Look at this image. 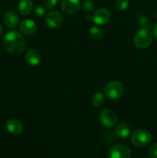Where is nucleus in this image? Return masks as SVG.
<instances>
[{"instance_id": "f03ea898", "label": "nucleus", "mask_w": 157, "mask_h": 158, "mask_svg": "<svg viewBox=\"0 0 157 158\" xmlns=\"http://www.w3.org/2000/svg\"><path fill=\"white\" fill-rule=\"evenodd\" d=\"M134 45L139 49H146L152 43V35L146 28L139 29L133 39Z\"/></svg>"}, {"instance_id": "4468645a", "label": "nucleus", "mask_w": 157, "mask_h": 158, "mask_svg": "<svg viewBox=\"0 0 157 158\" xmlns=\"http://www.w3.org/2000/svg\"><path fill=\"white\" fill-rule=\"evenodd\" d=\"M18 11L23 15H28L33 9L32 0H20L18 2Z\"/></svg>"}, {"instance_id": "20e7f679", "label": "nucleus", "mask_w": 157, "mask_h": 158, "mask_svg": "<svg viewBox=\"0 0 157 158\" xmlns=\"http://www.w3.org/2000/svg\"><path fill=\"white\" fill-rule=\"evenodd\" d=\"M103 91L107 98L109 100H115L123 96L124 93V86L121 82L114 80L106 85Z\"/></svg>"}, {"instance_id": "f8f14e48", "label": "nucleus", "mask_w": 157, "mask_h": 158, "mask_svg": "<svg viewBox=\"0 0 157 158\" xmlns=\"http://www.w3.org/2000/svg\"><path fill=\"white\" fill-rule=\"evenodd\" d=\"M3 22L8 28L15 29L19 23V17L17 15L16 12L13 11H9L4 15Z\"/></svg>"}, {"instance_id": "dca6fc26", "label": "nucleus", "mask_w": 157, "mask_h": 158, "mask_svg": "<svg viewBox=\"0 0 157 158\" xmlns=\"http://www.w3.org/2000/svg\"><path fill=\"white\" fill-rule=\"evenodd\" d=\"M89 35L95 41H100L103 39V33L100 28L95 26H92L89 29Z\"/></svg>"}, {"instance_id": "0eeeda50", "label": "nucleus", "mask_w": 157, "mask_h": 158, "mask_svg": "<svg viewBox=\"0 0 157 158\" xmlns=\"http://www.w3.org/2000/svg\"><path fill=\"white\" fill-rule=\"evenodd\" d=\"M46 23L49 28L56 29L62 23V16L58 11H51L46 15Z\"/></svg>"}, {"instance_id": "412c9836", "label": "nucleus", "mask_w": 157, "mask_h": 158, "mask_svg": "<svg viewBox=\"0 0 157 158\" xmlns=\"http://www.w3.org/2000/svg\"><path fill=\"white\" fill-rule=\"evenodd\" d=\"M44 4L48 9H52L57 5L58 0H43Z\"/></svg>"}, {"instance_id": "6ab92c4d", "label": "nucleus", "mask_w": 157, "mask_h": 158, "mask_svg": "<svg viewBox=\"0 0 157 158\" xmlns=\"http://www.w3.org/2000/svg\"><path fill=\"white\" fill-rule=\"evenodd\" d=\"M115 4L119 10H126L129 5V0H115Z\"/></svg>"}, {"instance_id": "4be33fe9", "label": "nucleus", "mask_w": 157, "mask_h": 158, "mask_svg": "<svg viewBox=\"0 0 157 158\" xmlns=\"http://www.w3.org/2000/svg\"><path fill=\"white\" fill-rule=\"evenodd\" d=\"M35 13L39 17L43 16L45 15V13H46V9L42 6H36L35 9Z\"/></svg>"}, {"instance_id": "9d476101", "label": "nucleus", "mask_w": 157, "mask_h": 158, "mask_svg": "<svg viewBox=\"0 0 157 158\" xmlns=\"http://www.w3.org/2000/svg\"><path fill=\"white\" fill-rule=\"evenodd\" d=\"M36 23L32 19H24L19 24V30L22 35H31L36 32Z\"/></svg>"}, {"instance_id": "9b49d317", "label": "nucleus", "mask_w": 157, "mask_h": 158, "mask_svg": "<svg viewBox=\"0 0 157 158\" xmlns=\"http://www.w3.org/2000/svg\"><path fill=\"white\" fill-rule=\"evenodd\" d=\"M25 59L29 65L36 66L41 63L42 55L38 50L35 49H29L25 55Z\"/></svg>"}, {"instance_id": "39448f33", "label": "nucleus", "mask_w": 157, "mask_h": 158, "mask_svg": "<svg viewBox=\"0 0 157 158\" xmlns=\"http://www.w3.org/2000/svg\"><path fill=\"white\" fill-rule=\"evenodd\" d=\"M109 158H130V149L126 145L119 143L112 146L109 151Z\"/></svg>"}, {"instance_id": "5701e85b", "label": "nucleus", "mask_w": 157, "mask_h": 158, "mask_svg": "<svg viewBox=\"0 0 157 158\" xmlns=\"http://www.w3.org/2000/svg\"><path fill=\"white\" fill-rule=\"evenodd\" d=\"M152 33H153V35H154V37L155 38V40H157V23L155 25V26H154L153 32H152Z\"/></svg>"}, {"instance_id": "6e6552de", "label": "nucleus", "mask_w": 157, "mask_h": 158, "mask_svg": "<svg viewBox=\"0 0 157 158\" xmlns=\"http://www.w3.org/2000/svg\"><path fill=\"white\" fill-rule=\"evenodd\" d=\"M81 6L80 0H62V10L68 15L76 13Z\"/></svg>"}, {"instance_id": "423d86ee", "label": "nucleus", "mask_w": 157, "mask_h": 158, "mask_svg": "<svg viewBox=\"0 0 157 158\" xmlns=\"http://www.w3.org/2000/svg\"><path fill=\"white\" fill-rule=\"evenodd\" d=\"M99 120L102 124L106 127H112L117 123V115L110 109H105L100 113Z\"/></svg>"}, {"instance_id": "aec40b11", "label": "nucleus", "mask_w": 157, "mask_h": 158, "mask_svg": "<svg viewBox=\"0 0 157 158\" xmlns=\"http://www.w3.org/2000/svg\"><path fill=\"white\" fill-rule=\"evenodd\" d=\"M149 154L151 158H157V143H153L149 150Z\"/></svg>"}, {"instance_id": "f257e3e1", "label": "nucleus", "mask_w": 157, "mask_h": 158, "mask_svg": "<svg viewBox=\"0 0 157 158\" xmlns=\"http://www.w3.org/2000/svg\"><path fill=\"white\" fill-rule=\"evenodd\" d=\"M3 43L6 50L14 55H18L22 52L26 46V40L22 34L15 30H11L6 33Z\"/></svg>"}, {"instance_id": "b1692460", "label": "nucleus", "mask_w": 157, "mask_h": 158, "mask_svg": "<svg viewBox=\"0 0 157 158\" xmlns=\"http://www.w3.org/2000/svg\"><path fill=\"white\" fill-rule=\"evenodd\" d=\"M2 33V25L0 24V36H1Z\"/></svg>"}, {"instance_id": "2eb2a0df", "label": "nucleus", "mask_w": 157, "mask_h": 158, "mask_svg": "<svg viewBox=\"0 0 157 158\" xmlns=\"http://www.w3.org/2000/svg\"><path fill=\"white\" fill-rule=\"evenodd\" d=\"M115 133L117 136L121 138H126L130 134V127L125 123H121L115 127Z\"/></svg>"}, {"instance_id": "a211bd4d", "label": "nucleus", "mask_w": 157, "mask_h": 158, "mask_svg": "<svg viewBox=\"0 0 157 158\" xmlns=\"http://www.w3.org/2000/svg\"><path fill=\"white\" fill-rule=\"evenodd\" d=\"M82 9L84 12H92L94 9V7H95V5L90 0H86V1L83 2L81 4Z\"/></svg>"}, {"instance_id": "ddd939ff", "label": "nucleus", "mask_w": 157, "mask_h": 158, "mask_svg": "<svg viewBox=\"0 0 157 158\" xmlns=\"http://www.w3.org/2000/svg\"><path fill=\"white\" fill-rule=\"evenodd\" d=\"M6 129L10 134L13 135H18L23 131V125L19 120L15 119H11L6 122Z\"/></svg>"}, {"instance_id": "f3484780", "label": "nucleus", "mask_w": 157, "mask_h": 158, "mask_svg": "<svg viewBox=\"0 0 157 158\" xmlns=\"http://www.w3.org/2000/svg\"><path fill=\"white\" fill-rule=\"evenodd\" d=\"M104 103V97L103 94L97 92L91 98V103L94 107H100Z\"/></svg>"}, {"instance_id": "7ed1b4c3", "label": "nucleus", "mask_w": 157, "mask_h": 158, "mask_svg": "<svg viewBox=\"0 0 157 158\" xmlns=\"http://www.w3.org/2000/svg\"><path fill=\"white\" fill-rule=\"evenodd\" d=\"M152 135L146 129H137L131 134V141L132 144L138 148H144L150 143Z\"/></svg>"}, {"instance_id": "1a4fd4ad", "label": "nucleus", "mask_w": 157, "mask_h": 158, "mask_svg": "<svg viewBox=\"0 0 157 158\" xmlns=\"http://www.w3.org/2000/svg\"><path fill=\"white\" fill-rule=\"evenodd\" d=\"M92 19L97 25H106L110 19V12L106 8H99L94 12Z\"/></svg>"}]
</instances>
